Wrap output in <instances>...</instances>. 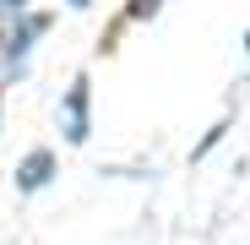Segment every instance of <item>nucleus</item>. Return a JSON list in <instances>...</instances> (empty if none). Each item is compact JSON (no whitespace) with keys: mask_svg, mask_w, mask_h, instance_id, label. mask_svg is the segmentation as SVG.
Returning a JSON list of instances; mask_svg holds the SVG:
<instances>
[{"mask_svg":"<svg viewBox=\"0 0 250 245\" xmlns=\"http://www.w3.org/2000/svg\"><path fill=\"white\" fill-rule=\"evenodd\" d=\"M60 120H65V142H87V131H93V82L87 76H76L71 88H65V98H60Z\"/></svg>","mask_w":250,"mask_h":245,"instance_id":"nucleus-1","label":"nucleus"},{"mask_svg":"<svg viewBox=\"0 0 250 245\" xmlns=\"http://www.w3.org/2000/svg\"><path fill=\"white\" fill-rule=\"evenodd\" d=\"M55 180V153L49 147H33L22 163H17V191H44Z\"/></svg>","mask_w":250,"mask_h":245,"instance_id":"nucleus-2","label":"nucleus"},{"mask_svg":"<svg viewBox=\"0 0 250 245\" xmlns=\"http://www.w3.org/2000/svg\"><path fill=\"white\" fill-rule=\"evenodd\" d=\"M44 27H49V17L33 11V17H22V22L6 33V60H11V71H22V60H27V49H33V38L44 33Z\"/></svg>","mask_w":250,"mask_h":245,"instance_id":"nucleus-3","label":"nucleus"},{"mask_svg":"<svg viewBox=\"0 0 250 245\" xmlns=\"http://www.w3.org/2000/svg\"><path fill=\"white\" fill-rule=\"evenodd\" d=\"M223 131H229V120H218V126H212V131H207L201 142H196V153H190V158H207V153H212V147L223 142Z\"/></svg>","mask_w":250,"mask_h":245,"instance_id":"nucleus-4","label":"nucleus"},{"mask_svg":"<svg viewBox=\"0 0 250 245\" xmlns=\"http://www.w3.org/2000/svg\"><path fill=\"white\" fill-rule=\"evenodd\" d=\"M158 6H163V0H131L125 17H131V22H147V17H158Z\"/></svg>","mask_w":250,"mask_h":245,"instance_id":"nucleus-5","label":"nucleus"},{"mask_svg":"<svg viewBox=\"0 0 250 245\" xmlns=\"http://www.w3.org/2000/svg\"><path fill=\"white\" fill-rule=\"evenodd\" d=\"M0 11H17V17H22V11H27V0H0Z\"/></svg>","mask_w":250,"mask_h":245,"instance_id":"nucleus-6","label":"nucleus"},{"mask_svg":"<svg viewBox=\"0 0 250 245\" xmlns=\"http://www.w3.org/2000/svg\"><path fill=\"white\" fill-rule=\"evenodd\" d=\"M65 6H87V0H65Z\"/></svg>","mask_w":250,"mask_h":245,"instance_id":"nucleus-7","label":"nucleus"},{"mask_svg":"<svg viewBox=\"0 0 250 245\" xmlns=\"http://www.w3.org/2000/svg\"><path fill=\"white\" fill-rule=\"evenodd\" d=\"M245 55H250V33H245Z\"/></svg>","mask_w":250,"mask_h":245,"instance_id":"nucleus-8","label":"nucleus"},{"mask_svg":"<svg viewBox=\"0 0 250 245\" xmlns=\"http://www.w3.org/2000/svg\"><path fill=\"white\" fill-rule=\"evenodd\" d=\"M0 44H6V33H0Z\"/></svg>","mask_w":250,"mask_h":245,"instance_id":"nucleus-9","label":"nucleus"}]
</instances>
